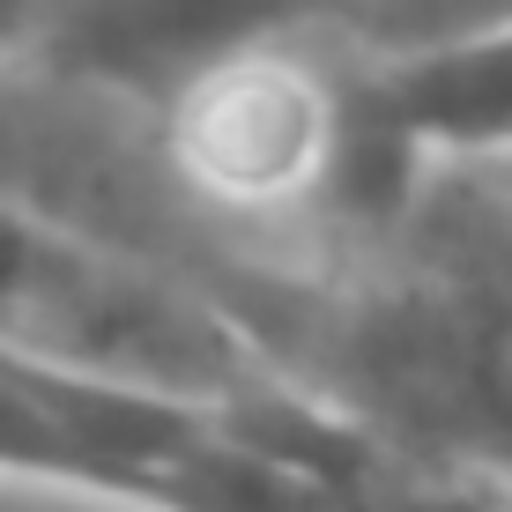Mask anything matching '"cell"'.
Returning <instances> with one entry per match:
<instances>
[{"label": "cell", "mask_w": 512, "mask_h": 512, "mask_svg": "<svg viewBox=\"0 0 512 512\" xmlns=\"http://www.w3.org/2000/svg\"><path fill=\"white\" fill-rule=\"evenodd\" d=\"M334 134L342 75L297 45L238 52L156 104V156L223 216H282L320 201Z\"/></svg>", "instance_id": "obj_1"}, {"label": "cell", "mask_w": 512, "mask_h": 512, "mask_svg": "<svg viewBox=\"0 0 512 512\" xmlns=\"http://www.w3.org/2000/svg\"><path fill=\"white\" fill-rule=\"evenodd\" d=\"M349 15L357 0H67L23 60L67 97L156 112L238 52L297 45L312 30L342 38Z\"/></svg>", "instance_id": "obj_2"}, {"label": "cell", "mask_w": 512, "mask_h": 512, "mask_svg": "<svg viewBox=\"0 0 512 512\" xmlns=\"http://www.w3.org/2000/svg\"><path fill=\"white\" fill-rule=\"evenodd\" d=\"M357 90L423 164L512 156V23L401 60H364Z\"/></svg>", "instance_id": "obj_3"}, {"label": "cell", "mask_w": 512, "mask_h": 512, "mask_svg": "<svg viewBox=\"0 0 512 512\" xmlns=\"http://www.w3.org/2000/svg\"><path fill=\"white\" fill-rule=\"evenodd\" d=\"M60 8H67V0H0V60H23Z\"/></svg>", "instance_id": "obj_4"}]
</instances>
